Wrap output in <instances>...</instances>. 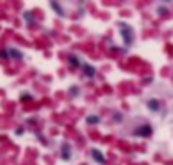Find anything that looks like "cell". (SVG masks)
I'll use <instances>...</instances> for the list:
<instances>
[{
	"mask_svg": "<svg viewBox=\"0 0 173 165\" xmlns=\"http://www.w3.org/2000/svg\"><path fill=\"white\" fill-rule=\"evenodd\" d=\"M69 95H71V98H76V96H79V88H77V86H71V89H69Z\"/></svg>",
	"mask_w": 173,
	"mask_h": 165,
	"instance_id": "15",
	"label": "cell"
},
{
	"mask_svg": "<svg viewBox=\"0 0 173 165\" xmlns=\"http://www.w3.org/2000/svg\"><path fill=\"white\" fill-rule=\"evenodd\" d=\"M67 64L71 69H77V67H83V63H81V59L77 57L76 54H69L67 56Z\"/></svg>",
	"mask_w": 173,
	"mask_h": 165,
	"instance_id": "4",
	"label": "cell"
},
{
	"mask_svg": "<svg viewBox=\"0 0 173 165\" xmlns=\"http://www.w3.org/2000/svg\"><path fill=\"white\" fill-rule=\"evenodd\" d=\"M146 108L150 111H153V113H156V111H160L161 105H160L158 99H148V101H146Z\"/></svg>",
	"mask_w": 173,
	"mask_h": 165,
	"instance_id": "8",
	"label": "cell"
},
{
	"mask_svg": "<svg viewBox=\"0 0 173 165\" xmlns=\"http://www.w3.org/2000/svg\"><path fill=\"white\" fill-rule=\"evenodd\" d=\"M20 101L22 103H29V101H34V95H30V93H22L20 95Z\"/></svg>",
	"mask_w": 173,
	"mask_h": 165,
	"instance_id": "12",
	"label": "cell"
},
{
	"mask_svg": "<svg viewBox=\"0 0 173 165\" xmlns=\"http://www.w3.org/2000/svg\"><path fill=\"white\" fill-rule=\"evenodd\" d=\"M118 27L121 29V37H123V42H124V47H131V46L134 44V29L130 26V24L123 22V20H119L118 22Z\"/></svg>",
	"mask_w": 173,
	"mask_h": 165,
	"instance_id": "1",
	"label": "cell"
},
{
	"mask_svg": "<svg viewBox=\"0 0 173 165\" xmlns=\"http://www.w3.org/2000/svg\"><path fill=\"white\" fill-rule=\"evenodd\" d=\"M86 123L89 126L99 125V123H101V116H99V115H87V116H86Z\"/></svg>",
	"mask_w": 173,
	"mask_h": 165,
	"instance_id": "10",
	"label": "cell"
},
{
	"mask_svg": "<svg viewBox=\"0 0 173 165\" xmlns=\"http://www.w3.org/2000/svg\"><path fill=\"white\" fill-rule=\"evenodd\" d=\"M72 158V147L69 142H62L61 143V160L69 162Z\"/></svg>",
	"mask_w": 173,
	"mask_h": 165,
	"instance_id": "3",
	"label": "cell"
},
{
	"mask_svg": "<svg viewBox=\"0 0 173 165\" xmlns=\"http://www.w3.org/2000/svg\"><path fill=\"white\" fill-rule=\"evenodd\" d=\"M114 120H116V121H121V115L116 113V115H114Z\"/></svg>",
	"mask_w": 173,
	"mask_h": 165,
	"instance_id": "17",
	"label": "cell"
},
{
	"mask_svg": "<svg viewBox=\"0 0 173 165\" xmlns=\"http://www.w3.org/2000/svg\"><path fill=\"white\" fill-rule=\"evenodd\" d=\"M81 69H83L84 76H86V77H89V79H93V77L96 76V73H97V69H96V67H94V66H91V64H87V63H84Z\"/></svg>",
	"mask_w": 173,
	"mask_h": 165,
	"instance_id": "5",
	"label": "cell"
},
{
	"mask_svg": "<svg viewBox=\"0 0 173 165\" xmlns=\"http://www.w3.org/2000/svg\"><path fill=\"white\" fill-rule=\"evenodd\" d=\"M24 20H25L27 26H34V24H36V12L25 10L24 12Z\"/></svg>",
	"mask_w": 173,
	"mask_h": 165,
	"instance_id": "9",
	"label": "cell"
},
{
	"mask_svg": "<svg viewBox=\"0 0 173 165\" xmlns=\"http://www.w3.org/2000/svg\"><path fill=\"white\" fill-rule=\"evenodd\" d=\"M8 52H10V59H15V61H22V59H24V52L15 49V47H10Z\"/></svg>",
	"mask_w": 173,
	"mask_h": 165,
	"instance_id": "11",
	"label": "cell"
},
{
	"mask_svg": "<svg viewBox=\"0 0 173 165\" xmlns=\"http://www.w3.org/2000/svg\"><path fill=\"white\" fill-rule=\"evenodd\" d=\"M49 5H51V9L59 15V17H66V12H64V9H62V5L59 4V2H54V0H51V2H49Z\"/></svg>",
	"mask_w": 173,
	"mask_h": 165,
	"instance_id": "7",
	"label": "cell"
},
{
	"mask_svg": "<svg viewBox=\"0 0 173 165\" xmlns=\"http://www.w3.org/2000/svg\"><path fill=\"white\" fill-rule=\"evenodd\" d=\"M109 49H111V51H114V52H121V51H124V47H118V46H114V44L109 46Z\"/></svg>",
	"mask_w": 173,
	"mask_h": 165,
	"instance_id": "16",
	"label": "cell"
},
{
	"mask_svg": "<svg viewBox=\"0 0 173 165\" xmlns=\"http://www.w3.org/2000/svg\"><path fill=\"white\" fill-rule=\"evenodd\" d=\"M133 135L134 136H141V138H148V136L153 135V126L150 123H144V125L138 126L136 130H133Z\"/></svg>",
	"mask_w": 173,
	"mask_h": 165,
	"instance_id": "2",
	"label": "cell"
},
{
	"mask_svg": "<svg viewBox=\"0 0 173 165\" xmlns=\"http://www.w3.org/2000/svg\"><path fill=\"white\" fill-rule=\"evenodd\" d=\"M156 12H158V15H160V17H165V15H168V9H166V7H163V5H160V7L156 9Z\"/></svg>",
	"mask_w": 173,
	"mask_h": 165,
	"instance_id": "14",
	"label": "cell"
},
{
	"mask_svg": "<svg viewBox=\"0 0 173 165\" xmlns=\"http://www.w3.org/2000/svg\"><path fill=\"white\" fill-rule=\"evenodd\" d=\"M91 157H93V160L97 162V163H101V165L106 163V157L103 155V152L97 150V148H93V150H91Z\"/></svg>",
	"mask_w": 173,
	"mask_h": 165,
	"instance_id": "6",
	"label": "cell"
},
{
	"mask_svg": "<svg viewBox=\"0 0 173 165\" xmlns=\"http://www.w3.org/2000/svg\"><path fill=\"white\" fill-rule=\"evenodd\" d=\"M0 59H2V61L10 59V52H8V49H0Z\"/></svg>",
	"mask_w": 173,
	"mask_h": 165,
	"instance_id": "13",
	"label": "cell"
}]
</instances>
